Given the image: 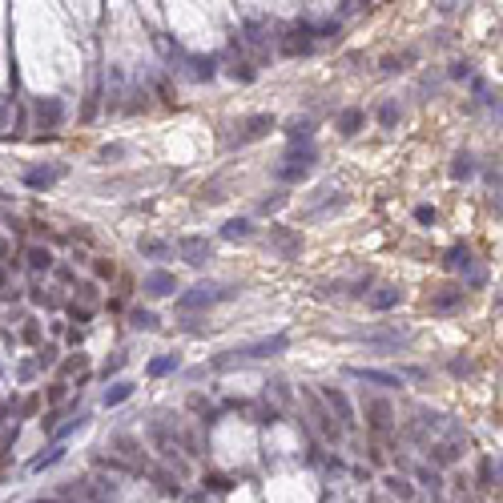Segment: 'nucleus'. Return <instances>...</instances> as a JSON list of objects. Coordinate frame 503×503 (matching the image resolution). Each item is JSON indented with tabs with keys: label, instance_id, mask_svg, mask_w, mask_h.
Returning <instances> with one entry per match:
<instances>
[{
	"label": "nucleus",
	"instance_id": "nucleus-1",
	"mask_svg": "<svg viewBox=\"0 0 503 503\" xmlns=\"http://www.w3.org/2000/svg\"><path fill=\"white\" fill-rule=\"evenodd\" d=\"M286 346H290V339H286V334H270V339H258V343H250V346H238V350L218 354L209 366H213V370H226V366L250 363V359H274V354H282Z\"/></svg>",
	"mask_w": 503,
	"mask_h": 503
},
{
	"label": "nucleus",
	"instance_id": "nucleus-2",
	"mask_svg": "<svg viewBox=\"0 0 503 503\" xmlns=\"http://www.w3.org/2000/svg\"><path fill=\"white\" fill-rule=\"evenodd\" d=\"M314 161H319V149H314L310 141H294L290 153L282 158V165L274 169V178L278 182H302V178L314 169Z\"/></svg>",
	"mask_w": 503,
	"mask_h": 503
},
{
	"label": "nucleus",
	"instance_id": "nucleus-3",
	"mask_svg": "<svg viewBox=\"0 0 503 503\" xmlns=\"http://www.w3.org/2000/svg\"><path fill=\"white\" fill-rule=\"evenodd\" d=\"M229 298H238V286H193L189 294L178 298V310H209V306H218V302H229Z\"/></svg>",
	"mask_w": 503,
	"mask_h": 503
},
{
	"label": "nucleus",
	"instance_id": "nucleus-4",
	"mask_svg": "<svg viewBox=\"0 0 503 503\" xmlns=\"http://www.w3.org/2000/svg\"><path fill=\"white\" fill-rule=\"evenodd\" d=\"M270 129H274V117H270V113H250V117H242V121L234 125L229 145H234V149H242V145H250V141L270 137Z\"/></svg>",
	"mask_w": 503,
	"mask_h": 503
},
{
	"label": "nucleus",
	"instance_id": "nucleus-5",
	"mask_svg": "<svg viewBox=\"0 0 503 503\" xmlns=\"http://www.w3.org/2000/svg\"><path fill=\"white\" fill-rule=\"evenodd\" d=\"M278 53L282 57H310L314 53V24H290L278 32Z\"/></svg>",
	"mask_w": 503,
	"mask_h": 503
},
{
	"label": "nucleus",
	"instance_id": "nucleus-6",
	"mask_svg": "<svg viewBox=\"0 0 503 503\" xmlns=\"http://www.w3.org/2000/svg\"><path fill=\"white\" fill-rule=\"evenodd\" d=\"M322 403L330 407V415H339V431H354V407H350V399H346L339 387H322Z\"/></svg>",
	"mask_w": 503,
	"mask_h": 503
},
{
	"label": "nucleus",
	"instance_id": "nucleus-7",
	"mask_svg": "<svg viewBox=\"0 0 503 503\" xmlns=\"http://www.w3.org/2000/svg\"><path fill=\"white\" fill-rule=\"evenodd\" d=\"M463 286H439V290H431V298H427V310L431 314H455V310H463Z\"/></svg>",
	"mask_w": 503,
	"mask_h": 503
},
{
	"label": "nucleus",
	"instance_id": "nucleus-8",
	"mask_svg": "<svg viewBox=\"0 0 503 503\" xmlns=\"http://www.w3.org/2000/svg\"><path fill=\"white\" fill-rule=\"evenodd\" d=\"M178 254H182L189 266H206L209 258H213V246H209L202 234H185V238H178Z\"/></svg>",
	"mask_w": 503,
	"mask_h": 503
},
{
	"label": "nucleus",
	"instance_id": "nucleus-9",
	"mask_svg": "<svg viewBox=\"0 0 503 503\" xmlns=\"http://www.w3.org/2000/svg\"><path fill=\"white\" fill-rule=\"evenodd\" d=\"M32 113H37V129H57L61 121H65V105H61V97H37V105H32Z\"/></svg>",
	"mask_w": 503,
	"mask_h": 503
},
{
	"label": "nucleus",
	"instance_id": "nucleus-10",
	"mask_svg": "<svg viewBox=\"0 0 503 503\" xmlns=\"http://www.w3.org/2000/svg\"><path fill=\"white\" fill-rule=\"evenodd\" d=\"M266 242H270V250H278L282 258H298V254H302V234L290 229V226H274Z\"/></svg>",
	"mask_w": 503,
	"mask_h": 503
},
{
	"label": "nucleus",
	"instance_id": "nucleus-11",
	"mask_svg": "<svg viewBox=\"0 0 503 503\" xmlns=\"http://www.w3.org/2000/svg\"><path fill=\"white\" fill-rule=\"evenodd\" d=\"M366 423H370V431H379V435L395 431V411H390L387 399H370L366 403Z\"/></svg>",
	"mask_w": 503,
	"mask_h": 503
},
{
	"label": "nucleus",
	"instance_id": "nucleus-12",
	"mask_svg": "<svg viewBox=\"0 0 503 503\" xmlns=\"http://www.w3.org/2000/svg\"><path fill=\"white\" fill-rule=\"evenodd\" d=\"M61 178H65V165H32V169H24V185L28 189H53Z\"/></svg>",
	"mask_w": 503,
	"mask_h": 503
},
{
	"label": "nucleus",
	"instance_id": "nucleus-13",
	"mask_svg": "<svg viewBox=\"0 0 503 503\" xmlns=\"http://www.w3.org/2000/svg\"><path fill=\"white\" fill-rule=\"evenodd\" d=\"M354 379H363L370 387H383V390H399L403 387V374H390V370H374V366H350Z\"/></svg>",
	"mask_w": 503,
	"mask_h": 503
},
{
	"label": "nucleus",
	"instance_id": "nucleus-14",
	"mask_svg": "<svg viewBox=\"0 0 503 503\" xmlns=\"http://www.w3.org/2000/svg\"><path fill=\"white\" fill-rule=\"evenodd\" d=\"M141 290H145L149 298H169L173 290H178V278L169 274V270H153V274L141 282Z\"/></svg>",
	"mask_w": 503,
	"mask_h": 503
},
{
	"label": "nucleus",
	"instance_id": "nucleus-15",
	"mask_svg": "<svg viewBox=\"0 0 503 503\" xmlns=\"http://www.w3.org/2000/svg\"><path fill=\"white\" fill-rule=\"evenodd\" d=\"M463 455V439H447V443H435L431 447V463L435 467H451Z\"/></svg>",
	"mask_w": 503,
	"mask_h": 503
},
{
	"label": "nucleus",
	"instance_id": "nucleus-16",
	"mask_svg": "<svg viewBox=\"0 0 503 503\" xmlns=\"http://www.w3.org/2000/svg\"><path fill=\"white\" fill-rule=\"evenodd\" d=\"M399 302H403V286H379V290L370 294V310L383 314V310H395Z\"/></svg>",
	"mask_w": 503,
	"mask_h": 503
},
{
	"label": "nucleus",
	"instance_id": "nucleus-17",
	"mask_svg": "<svg viewBox=\"0 0 503 503\" xmlns=\"http://www.w3.org/2000/svg\"><path fill=\"white\" fill-rule=\"evenodd\" d=\"M363 121H366V113L359 109V105H350V109H343V113H339V121H334V129H339L343 137H354V133L363 129Z\"/></svg>",
	"mask_w": 503,
	"mask_h": 503
},
{
	"label": "nucleus",
	"instance_id": "nucleus-18",
	"mask_svg": "<svg viewBox=\"0 0 503 503\" xmlns=\"http://www.w3.org/2000/svg\"><path fill=\"white\" fill-rule=\"evenodd\" d=\"M370 350H403V346L411 343V334H399V330H390V334H374V339H363Z\"/></svg>",
	"mask_w": 503,
	"mask_h": 503
},
{
	"label": "nucleus",
	"instance_id": "nucleus-19",
	"mask_svg": "<svg viewBox=\"0 0 503 503\" xmlns=\"http://www.w3.org/2000/svg\"><path fill=\"white\" fill-rule=\"evenodd\" d=\"M306 399H310V411H314V419H319V431L326 435V439H339V427H334V419H330V411H322L319 395H310V390H302Z\"/></svg>",
	"mask_w": 503,
	"mask_h": 503
},
{
	"label": "nucleus",
	"instance_id": "nucleus-20",
	"mask_svg": "<svg viewBox=\"0 0 503 503\" xmlns=\"http://www.w3.org/2000/svg\"><path fill=\"white\" fill-rule=\"evenodd\" d=\"M113 447H117V451H121L125 459H129V467H133V471H141V467H145V459H141L137 439H129V435H117V439H113Z\"/></svg>",
	"mask_w": 503,
	"mask_h": 503
},
{
	"label": "nucleus",
	"instance_id": "nucleus-21",
	"mask_svg": "<svg viewBox=\"0 0 503 503\" xmlns=\"http://www.w3.org/2000/svg\"><path fill=\"white\" fill-rule=\"evenodd\" d=\"M24 262H28V270H37V274H48V270H53L48 246H28V250H24Z\"/></svg>",
	"mask_w": 503,
	"mask_h": 503
},
{
	"label": "nucleus",
	"instance_id": "nucleus-22",
	"mask_svg": "<svg viewBox=\"0 0 503 503\" xmlns=\"http://www.w3.org/2000/svg\"><path fill=\"white\" fill-rule=\"evenodd\" d=\"M222 238H226V242H246V238H254L250 218H229L226 226H222Z\"/></svg>",
	"mask_w": 503,
	"mask_h": 503
},
{
	"label": "nucleus",
	"instance_id": "nucleus-23",
	"mask_svg": "<svg viewBox=\"0 0 503 503\" xmlns=\"http://www.w3.org/2000/svg\"><path fill=\"white\" fill-rule=\"evenodd\" d=\"M443 262H447V270H471L475 266V254H471V246H451Z\"/></svg>",
	"mask_w": 503,
	"mask_h": 503
},
{
	"label": "nucleus",
	"instance_id": "nucleus-24",
	"mask_svg": "<svg viewBox=\"0 0 503 503\" xmlns=\"http://www.w3.org/2000/svg\"><path fill=\"white\" fill-rule=\"evenodd\" d=\"M189 73H193V81H213L218 77V57H189Z\"/></svg>",
	"mask_w": 503,
	"mask_h": 503
},
{
	"label": "nucleus",
	"instance_id": "nucleus-25",
	"mask_svg": "<svg viewBox=\"0 0 503 503\" xmlns=\"http://www.w3.org/2000/svg\"><path fill=\"white\" fill-rule=\"evenodd\" d=\"M229 77H234V81H242V85H250L254 77H258V69H254L250 61H246V57H234V61H229Z\"/></svg>",
	"mask_w": 503,
	"mask_h": 503
},
{
	"label": "nucleus",
	"instance_id": "nucleus-26",
	"mask_svg": "<svg viewBox=\"0 0 503 503\" xmlns=\"http://www.w3.org/2000/svg\"><path fill=\"white\" fill-rule=\"evenodd\" d=\"M286 133H290V141H310L314 137V121H310V117H294V121L286 125Z\"/></svg>",
	"mask_w": 503,
	"mask_h": 503
},
{
	"label": "nucleus",
	"instance_id": "nucleus-27",
	"mask_svg": "<svg viewBox=\"0 0 503 503\" xmlns=\"http://www.w3.org/2000/svg\"><path fill=\"white\" fill-rule=\"evenodd\" d=\"M495 483H500V463H495V459H483L480 463V487L483 491H491Z\"/></svg>",
	"mask_w": 503,
	"mask_h": 503
},
{
	"label": "nucleus",
	"instance_id": "nucleus-28",
	"mask_svg": "<svg viewBox=\"0 0 503 503\" xmlns=\"http://www.w3.org/2000/svg\"><path fill=\"white\" fill-rule=\"evenodd\" d=\"M178 366H182V359H178V354H161V359H153V363H149V374H153V379H161V374H173Z\"/></svg>",
	"mask_w": 503,
	"mask_h": 503
},
{
	"label": "nucleus",
	"instance_id": "nucleus-29",
	"mask_svg": "<svg viewBox=\"0 0 503 503\" xmlns=\"http://www.w3.org/2000/svg\"><path fill=\"white\" fill-rule=\"evenodd\" d=\"M387 491H390V495H399L403 503H411V500H415V487L403 480V475H387Z\"/></svg>",
	"mask_w": 503,
	"mask_h": 503
},
{
	"label": "nucleus",
	"instance_id": "nucleus-30",
	"mask_svg": "<svg viewBox=\"0 0 503 503\" xmlns=\"http://www.w3.org/2000/svg\"><path fill=\"white\" fill-rule=\"evenodd\" d=\"M475 173V161H471V153H455V161H451V178L455 182H463V178H471Z\"/></svg>",
	"mask_w": 503,
	"mask_h": 503
},
{
	"label": "nucleus",
	"instance_id": "nucleus-31",
	"mask_svg": "<svg viewBox=\"0 0 503 503\" xmlns=\"http://www.w3.org/2000/svg\"><path fill=\"white\" fill-rule=\"evenodd\" d=\"M343 206H346V193H330V198H326L319 209H310L306 218H326V213H334V209H343Z\"/></svg>",
	"mask_w": 503,
	"mask_h": 503
},
{
	"label": "nucleus",
	"instance_id": "nucleus-32",
	"mask_svg": "<svg viewBox=\"0 0 503 503\" xmlns=\"http://www.w3.org/2000/svg\"><path fill=\"white\" fill-rule=\"evenodd\" d=\"M133 395V383H113V387L105 390V407H117V403H125Z\"/></svg>",
	"mask_w": 503,
	"mask_h": 503
},
{
	"label": "nucleus",
	"instance_id": "nucleus-33",
	"mask_svg": "<svg viewBox=\"0 0 503 503\" xmlns=\"http://www.w3.org/2000/svg\"><path fill=\"white\" fill-rule=\"evenodd\" d=\"M61 459H65V447H48L45 455H37V459H32V471H45V467L61 463Z\"/></svg>",
	"mask_w": 503,
	"mask_h": 503
},
{
	"label": "nucleus",
	"instance_id": "nucleus-34",
	"mask_svg": "<svg viewBox=\"0 0 503 503\" xmlns=\"http://www.w3.org/2000/svg\"><path fill=\"white\" fill-rule=\"evenodd\" d=\"M379 125H383V129H395V125H399V105H395V101H383V105H379Z\"/></svg>",
	"mask_w": 503,
	"mask_h": 503
},
{
	"label": "nucleus",
	"instance_id": "nucleus-35",
	"mask_svg": "<svg viewBox=\"0 0 503 503\" xmlns=\"http://www.w3.org/2000/svg\"><path fill=\"white\" fill-rule=\"evenodd\" d=\"M141 254H145V258H165V254H169V242H161V238H141Z\"/></svg>",
	"mask_w": 503,
	"mask_h": 503
},
{
	"label": "nucleus",
	"instance_id": "nucleus-36",
	"mask_svg": "<svg viewBox=\"0 0 503 503\" xmlns=\"http://www.w3.org/2000/svg\"><path fill=\"white\" fill-rule=\"evenodd\" d=\"M415 475H419V483H423L427 491H439V487H443V475H439V467H419Z\"/></svg>",
	"mask_w": 503,
	"mask_h": 503
},
{
	"label": "nucleus",
	"instance_id": "nucleus-37",
	"mask_svg": "<svg viewBox=\"0 0 503 503\" xmlns=\"http://www.w3.org/2000/svg\"><path fill=\"white\" fill-rule=\"evenodd\" d=\"M129 322H133V326H137V330H153V326H158V319H153V310H129Z\"/></svg>",
	"mask_w": 503,
	"mask_h": 503
},
{
	"label": "nucleus",
	"instance_id": "nucleus-38",
	"mask_svg": "<svg viewBox=\"0 0 503 503\" xmlns=\"http://www.w3.org/2000/svg\"><path fill=\"white\" fill-rule=\"evenodd\" d=\"M242 41H246V45H258V48H262V45H266V28H262L258 21H250V24H246V37H242Z\"/></svg>",
	"mask_w": 503,
	"mask_h": 503
},
{
	"label": "nucleus",
	"instance_id": "nucleus-39",
	"mask_svg": "<svg viewBox=\"0 0 503 503\" xmlns=\"http://www.w3.org/2000/svg\"><path fill=\"white\" fill-rule=\"evenodd\" d=\"M125 153H129V145L113 141V145H101V153H97V158H101V161H117V158H125Z\"/></svg>",
	"mask_w": 503,
	"mask_h": 503
},
{
	"label": "nucleus",
	"instance_id": "nucleus-40",
	"mask_svg": "<svg viewBox=\"0 0 503 503\" xmlns=\"http://www.w3.org/2000/svg\"><path fill=\"white\" fill-rule=\"evenodd\" d=\"M282 206H286V193H274V198H262L258 202V213H278Z\"/></svg>",
	"mask_w": 503,
	"mask_h": 503
},
{
	"label": "nucleus",
	"instance_id": "nucleus-41",
	"mask_svg": "<svg viewBox=\"0 0 503 503\" xmlns=\"http://www.w3.org/2000/svg\"><path fill=\"white\" fill-rule=\"evenodd\" d=\"M32 363H37V370H45V366H53V363H57V346H53V343H45V346H41V354H37Z\"/></svg>",
	"mask_w": 503,
	"mask_h": 503
},
{
	"label": "nucleus",
	"instance_id": "nucleus-42",
	"mask_svg": "<svg viewBox=\"0 0 503 503\" xmlns=\"http://www.w3.org/2000/svg\"><path fill=\"white\" fill-rule=\"evenodd\" d=\"M85 423H89V415H77V419H73V423H65V427H57V439H69L73 431H81V427H85Z\"/></svg>",
	"mask_w": 503,
	"mask_h": 503
},
{
	"label": "nucleus",
	"instance_id": "nucleus-43",
	"mask_svg": "<svg viewBox=\"0 0 503 503\" xmlns=\"http://www.w3.org/2000/svg\"><path fill=\"white\" fill-rule=\"evenodd\" d=\"M435 218H439L435 206H415V222H419V226H435Z\"/></svg>",
	"mask_w": 503,
	"mask_h": 503
},
{
	"label": "nucleus",
	"instance_id": "nucleus-44",
	"mask_svg": "<svg viewBox=\"0 0 503 503\" xmlns=\"http://www.w3.org/2000/svg\"><path fill=\"white\" fill-rule=\"evenodd\" d=\"M447 370H451L455 379H463V374H471V370H475V363H471V359H451V366H447Z\"/></svg>",
	"mask_w": 503,
	"mask_h": 503
},
{
	"label": "nucleus",
	"instance_id": "nucleus-45",
	"mask_svg": "<svg viewBox=\"0 0 503 503\" xmlns=\"http://www.w3.org/2000/svg\"><path fill=\"white\" fill-rule=\"evenodd\" d=\"M209 487V491H229V487H234V483L226 480V475H206V480H202Z\"/></svg>",
	"mask_w": 503,
	"mask_h": 503
},
{
	"label": "nucleus",
	"instance_id": "nucleus-46",
	"mask_svg": "<svg viewBox=\"0 0 503 503\" xmlns=\"http://www.w3.org/2000/svg\"><path fill=\"white\" fill-rule=\"evenodd\" d=\"M69 319L73 322H89L93 319V306H77V302H73V306H69Z\"/></svg>",
	"mask_w": 503,
	"mask_h": 503
},
{
	"label": "nucleus",
	"instance_id": "nucleus-47",
	"mask_svg": "<svg viewBox=\"0 0 503 503\" xmlns=\"http://www.w3.org/2000/svg\"><path fill=\"white\" fill-rule=\"evenodd\" d=\"M17 379H21V383H32V379H37V363H21L17 366Z\"/></svg>",
	"mask_w": 503,
	"mask_h": 503
},
{
	"label": "nucleus",
	"instance_id": "nucleus-48",
	"mask_svg": "<svg viewBox=\"0 0 503 503\" xmlns=\"http://www.w3.org/2000/svg\"><path fill=\"white\" fill-rule=\"evenodd\" d=\"M121 366H125V354H113V359H109V363L101 366V374H105V379H109V374H117V370H121Z\"/></svg>",
	"mask_w": 503,
	"mask_h": 503
},
{
	"label": "nucleus",
	"instance_id": "nucleus-49",
	"mask_svg": "<svg viewBox=\"0 0 503 503\" xmlns=\"http://www.w3.org/2000/svg\"><path fill=\"white\" fill-rule=\"evenodd\" d=\"M97 97H101V93L93 89V93H89V101H85V109H81V121H93V113H97Z\"/></svg>",
	"mask_w": 503,
	"mask_h": 503
},
{
	"label": "nucleus",
	"instance_id": "nucleus-50",
	"mask_svg": "<svg viewBox=\"0 0 503 503\" xmlns=\"http://www.w3.org/2000/svg\"><path fill=\"white\" fill-rule=\"evenodd\" d=\"M21 339H24V343H41V326H37V322H28V326L21 330Z\"/></svg>",
	"mask_w": 503,
	"mask_h": 503
},
{
	"label": "nucleus",
	"instance_id": "nucleus-51",
	"mask_svg": "<svg viewBox=\"0 0 503 503\" xmlns=\"http://www.w3.org/2000/svg\"><path fill=\"white\" fill-rule=\"evenodd\" d=\"M77 294L85 298V302H97V282H81V286H77Z\"/></svg>",
	"mask_w": 503,
	"mask_h": 503
},
{
	"label": "nucleus",
	"instance_id": "nucleus-52",
	"mask_svg": "<svg viewBox=\"0 0 503 503\" xmlns=\"http://www.w3.org/2000/svg\"><path fill=\"white\" fill-rule=\"evenodd\" d=\"M258 423H266V427L278 423V407H258Z\"/></svg>",
	"mask_w": 503,
	"mask_h": 503
},
{
	"label": "nucleus",
	"instance_id": "nucleus-53",
	"mask_svg": "<svg viewBox=\"0 0 503 503\" xmlns=\"http://www.w3.org/2000/svg\"><path fill=\"white\" fill-rule=\"evenodd\" d=\"M451 77H455V81L471 77V61H455V65H451Z\"/></svg>",
	"mask_w": 503,
	"mask_h": 503
},
{
	"label": "nucleus",
	"instance_id": "nucleus-54",
	"mask_svg": "<svg viewBox=\"0 0 503 503\" xmlns=\"http://www.w3.org/2000/svg\"><path fill=\"white\" fill-rule=\"evenodd\" d=\"M57 419H61V411H48L45 419H41V427H45V435H53V431H57Z\"/></svg>",
	"mask_w": 503,
	"mask_h": 503
},
{
	"label": "nucleus",
	"instance_id": "nucleus-55",
	"mask_svg": "<svg viewBox=\"0 0 503 503\" xmlns=\"http://www.w3.org/2000/svg\"><path fill=\"white\" fill-rule=\"evenodd\" d=\"M117 274V266L113 262H105V258H101V262H97V278H113Z\"/></svg>",
	"mask_w": 503,
	"mask_h": 503
},
{
	"label": "nucleus",
	"instance_id": "nucleus-56",
	"mask_svg": "<svg viewBox=\"0 0 503 503\" xmlns=\"http://www.w3.org/2000/svg\"><path fill=\"white\" fill-rule=\"evenodd\" d=\"M61 399H65V383H53L48 387V403H61Z\"/></svg>",
	"mask_w": 503,
	"mask_h": 503
},
{
	"label": "nucleus",
	"instance_id": "nucleus-57",
	"mask_svg": "<svg viewBox=\"0 0 503 503\" xmlns=\"http://www.w3.org/2000/svg\"><path fill=\"white\" fill-rule=\"evenodd\" d=\"M37 407H41V399H37V395H32V399H24L21 415H24V419H28V415H37Z\"/></svg>",
	"mask_w": 503,
	"mask_h": 503
},
{
	"label": "nucleus",
	"instance_id": "nucleus-58",
	"mask_svg": "<svg viewBox=\"0 0 503 503\" xmlns=\"http://www.w3.org/2000/svg\"><path fill=\"white\" fill-rule=\"evenodd\" d=\"M81 366H85V354H77V359H69V363H61V370L69 374V370H81Z\"/></svg>",
	"mask_w": 503,
	"mask_h": 503
},
{
	"label": "nucleus",
	"instance_id": "nucleus-59",
	"mask_svg": "<svg viewBox=\"0 0 503 503\" xmlns=\"http://www.w3.org/2000/svg\"><path fill=\"white\" fill-rule=\"evenodd\" d=\"M158 93H161V101H165V105H173V89H169L165 81H158Z\"/></svg>",
	"mask_w": 503,
	"mask_h": 503
},
{
	"label": "nucleus",
	"instance_id": "nucleus-60",
	"mask_svg": "<svg viewBox=\"0 0 503 503\" xmlns=\"http://www.w3.org/2000/svg\"><path fill=\"white\" fill-rule=\"evenodd\" d=\"M81 343H85V330H77V326H73V330H69V346H81Z\"/></svg>",
	"mask_w": 503,
	"mask_h": 503
},
{
	"label": "nucleus",
	"instance_id": "nucleus-61",
	"mask_svg": "<svg viewBox=\"0 0 503 503\" xmlns=\"http://www.w3.org/2000/svg\"><path fill=\"white\" fill-rule=\"evenodd\" d=\"M4 113H8V101H0V121H4Z\"/></svg>",
	"mask_w": 503,
	"mask_h": 503
},
{
	"label": "nucleus",
	"instance_id": "nucleus-62",
	"mask_svg": "<svg viewBox=\"0 0 503 503\" xmlns=\"http://www.w3.org/2000/svg\"><path fill=\"white\" fill-rule=\"evenodd\" d=\"M4 286H8V278H4V270H0V290H4Z\"/></svg>",
	"mask_w": 503,
	"mask_h": 503
},
{
	"label": "nucleus",
	"instance_id": "nucleus-63",
	"mask_svg": "<svg viewBox=\"0 0 503 503\" xmlns=\"http://www.w3.org/2000/svg\"><path fill=\"white\" fill-rule=\"evenodd\" d=\"M37 503H65V500H37Z\"/></svg>",
	"mask_w": 503,
	"mask_h": 503
}]
</instances>
